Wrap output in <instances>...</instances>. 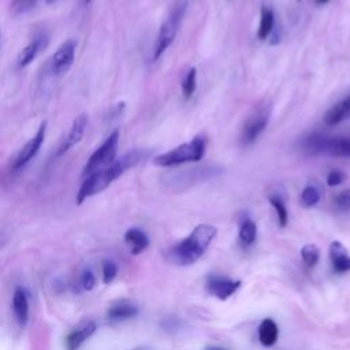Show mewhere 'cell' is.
Returning <instances> with one entry per match:
<instances>
[{"label": "cell", "instance_id": "20", "mask_svg": "<svg viewBox=\"0 0 350 350\" xmlns=\"http://www.w3.org/2000/svg\"><path fill=\"white\" fill-rule=\"evenodd\" d=\"M279 336L278 324L272 319H264L258 325V340L262 346H273Z\"/></svg>", "mask_w": 350, "mask_h": 350}, {"label": "cell", "instance_id": "28", "mask_svg": "<svg viewBox=\"0 0 350 350\" xmlns=\"http://www.w3.org/2000/svg\"><path fill=\"white\" fill-rule=\"evenodd\" d=\"M334 204L338 211L340 212H349L350 211V189L340 191L335 196Z\"/></svg>", "mask_w": 350, "mask_h": 350}, {"label": "cell", "instance_id": "17", "mask_svg": "<svg viewBox=\"0 0 350 350\" xmlns=\"http://www.w3.org/2000/svg\"><path fill=\"white\" fill-rule=\"evenodd\" d=\"M46 44V37L44 34L41 36H37L36 38H33V41H30L18 55L16 57V67L21 70V68H25L27 67L34 59L36 56L38 55V52L41 51L42 46H45Z\"/></svg>", "mask_w": 350, "mask_h": 350}, {"label": "cell", "instance_id": "24", "mask_svg": "<svg viewBox=\"0 0 350 350\" xmlns=\"http://www.w3.org/2000/svg\"><path fill=\"white\" fill-rule=\"evenodd\" d=\"M196 88H197V70L194 67H191L187 70V72L183 78V82H182L183 96L186 98H190L193 96V93L196 92Z\"/></svg>", "mask_w": 350, "mask_h": 350}, {"label": "cell", "instance_id": "18", "mask_svg": "<svg viewBox=\"0 0 350 350\" xmlns=\"http://www.w3.org/2000/svg\"><path fill=\"white\" fill-rule=\"evenodd\" d=\"M347 119H350V94L325 112L324 123L328 126H336Z\"/></svg>", "mask_w": 350, "mask_h": 350}, {"label": "cell", "instance_id": "19", "mask_svg": "<svg viewBox=\"0 0 350 350\" xmlns=\"http://www.w3.org/2000/svg\"><path fill=\"white\" fill-rule=\"evenodd\" d=\"M124 242L130 246V252L133 254H139L145 252L149 246V238L148 235L137 227L129 228L124 234Z\"/></svg>", "mask_w": 350, "mask_h": 350}, {"label": "cell", "instance_id": "13", "mask_svg": "<svg viewBox=\"0 0 350 350\" xmlns=\"http://www.w3.org/2000/svg\"><path fill=\"white\" fill-rule=\"evenodd\" d=\"M86 126H88V116H86L85 113L78 115V116L72 120L71 129H70L67 137L64 138L63 144L59 146L56 156H62V154H64L66 152H68L72 146H75V145L83 138Z\"/></svg>", "mask_w": 350, "mask_h": 350}, {"label": "cell", "instance_id": "23", "mask_svg": "<svg viewBox=\"0 0 350 350\" xmlns=\"http://www.w3.org/2000/svg\"><path fill=\"white\" fill-rule=\"evenodd\" d=\"M271 205L273 206L275 212H276V217H278V224L280 227H286L287 226V221H288V212H287V208H286V204L283 201V198L278 194H271L268 197Z\"/></svg>", "mask_w": 350, "mask_h": 350}, {"label": "cell", "instance_id": "5", "mask_svg": "<svg viewBox=\"0 0 350 350\" xmlns=\"http://www.w3.org/2000/svg\"><path fill=\"white\" fill-rule=\"evenodd\" d=\"M302 149L312 154L350 157V138L312 134L302 139Z\"/></svg>", "mask_w": 350, "mask_h": 350}, {"label": "cell", "instance_id": "10", "mask_svg": "<svg viewBox=\"0 0 350 350\" xmlns=\"http://www.w3.org/2000/svg\"><path fill=\"white\" fill-rule=\"evenodd\" d=\"M217 172L216 168L213 167H202V168H187L183 171H178L172 175H168V186L175 187L176 190H182L187 186H190L191 183L209 178L212 175H215Z\"/></svg>", "mask_w": 350, "mask_h": 350}, {"label": "cell", "instance_id": "30", "mask_svg": "<svg viewBox=\"0 0 350 350\" xmlns=\"http://www.w3.org/2000/svg\"><path fill=\"white\" fill-rule=\"evenodd\" d=\"M81 286L83 290H92L96 286V276L93 275L92 271L85 269L82 276H81Z\"/></svg>", "mask_w": 350, "mask_h": 350}, {"label": "cell", "instance_id": "15", "mask_svg": "<svg viewBox=\"0 0 350 350\" xmlns=\"http://www.w3.org/2000/svg\"><path fill=\"white\" fill-rule=\"evenodd\" d=\"M329 260H331L332 269L336 273H345V272L350 271V254L347 253V249L339 241L331 242Z\"/></svg>", "mask_w": 350, "mask_h": 350}, {"label": "cell", "instance_id": "31", "mask_svg": "<svg viewBox=\"0 0 350 350\" xmlns=\"http://www.w3.org/2000/svg\"><path fill=\"white\" fill-rule=\"evenodd\" d=\"M345 178H346V175H345L342 171H339V170H331V171L328 172V175H327V185H328V186H338V185L343 183Z\"/></svg>", "mask_w": 350, "mask_h": 350}, {"label": "cell", "instance_id": "32", "mask_svg": "<svg viewBox=\"0 0 350 350\" xmlns=\"http://www.w3.org/2000/svg\"><path fill=\"white\" fill-rule=\"evenodd\" d=\"M8 242V239H7V237L3 234V232H0V249L5 245Z\"/></svg>", "mask_w": 350, "mask_h": 350}, {"label": "cell", "instance_id": "14", "mask_svg": "<svg viewBox=\"0 0 350 350\" xmlns=\"http://www.w3.org/2000/svg\"><path fill=\"white\" fill-rule=\"evenodd\" d=\"M138 312L139 309L134 302L129 299H120L109 306V309L107 310V320L112 324L126 321L129 319L135 317Z\"/></svg>", "mask_w": 350, "mask_h": 350}, {"label": "cell", "instance_id": "7", "mask_svg": "<svg viewBox=\"0 0 350 350\" xmlns=\"http://www.w3.org/2000/svg\"><path fill=\"white\" fill-rule=\"evenodd\" d=\"M269 115H271L269 105H261L256 108V111L247 118V120L243 124V129L241 133V141L243 145H250L260 137V134L265 130L269 122Z\"/></svg>", "mask_w": 350, "mask_h": 350}, {"label": "cell", "instance_id": "8", "mask_svg": "<svg viewBox=\"0 0 350 350\" xmlns=\"http://www.w3.org/2000/svg\"><path fill=\"white\" fill-rule=\"evenodd\" d=\"M75 49L77 41L74 38H68L55 51L51 59V70L55 75H63L71 68L75 59Z\"/></svg>", "mask_w": 350, "mask_h": 350}, {"label": "cell", "instance_id": "9", "mask_svg": "<svg viewBox=\"0 0 350 350\" xmlns=\"http://www.w3.org/2000/svg\"><path fill=\"white\" fill-rule=\"evenodd\" d=\"M45 133H46V122H42L38 127V130L36 131V134L21 148V150L18 152L12 168L15 171L23 168L40 150L44 139H45Z\"/></svg>", "mask_w": 350, "mask_h": 350}, {"label": "cell", "instance_id": "29", "mask_svg": "<svg viewBox=\"0 0 350 350\" xmlns=\"http://www.w3.org/2000/svg\"><path fill=\"white\" fill-rule=\"evenodd\" d=\"M180 325H182V321L175 317V316H170V317H165L161 320L160 323V327L163 331H167V332H178L180 329Z\"/></svg>", "mask_w": 350, "mask_h": 350}, {"label": "cell", "instance_id": "36", "mask_svg": "<svg viewBox=\"0 0 350 350\" xmlns=\"http://www.w3.org/2000/svg\"><path fill=\"white\" fill-rule=\"evenodd\" d=\"M82 1H83V3H85V4H89V3H90V1H92V0H82Z\"/></svg>", "mask_w": 350, "mask_h": 350}, {"label": "cell", "instance_id": "1", "mask_svg": "<svg viewBox=\"0 0 350 350\" xmlns=\"http://www.w3.org/2000/svg\"><path fill=\"white\" fill-rule=\"evenodd\" d=\"M144 156H145L144 150H131L123 154L122 157L116 159L109 167L85 176L75 197L77 204L79 205L89 197L105 190L118 178H120L127 170L138 164L144 159Z\"/></svg>", "mask_w": 350, "mask_h": 350}, {"label": "cell", "instance_id": "38", "mask_svg": "<svg viewBox=\"0 0 350 350\" xmlns=\"http://www.w3.org/2000/svg\"><path fill=\"white\" fill-rule=\"evenodd\" d=\"M31 1H33V3H36V0H31Z\"/></svg>", "mask_w": 350, "mask_h": 350}, {"label": "cell", "instance_id": "26", "mask_svg": "<svg viewBox=\"0 0 350 350\" xmlns=\"http://www.w3.org/2000/svg\"><path fill=\"white\" fill-rule=\"evenodd\" d=\"M301 257L308 267H314L320 258V250L316 245H312V243L305 245L301 249Z\"/></svg>", "mask_w": 350, "mask_h": 350}, {"label": "cell", "instance_id": "25", "mask_svg": "<svg viewBox=\"0 0 350 350\" xmlns=\"http://www.w3.org/2000/svg\"><path fill=\"white\" fill-rule=\"evenodd\" d=\"M320 201V191L316 186L309 185L301 193V202L304 206H314Z\"/></svg>", "mask_w": 350, "mask_h": 350}, {"label": "cell", "instance_id": "2", "mask_svg": "<svg viewBox=\"0 0 350 350\" xmlns=\"http://www.w3.org/2000/svg\"><path fill=\"white\" fill-rule=\"evenodd\" d=\"M216 232V227L211 224H198L185 239L170 249L168 258L176 265L194 264L205 253Z\"/></svg>", "mask_w": 350, "mask_h": 350}, {"label": "cell", "instance_id": "33", "mask_svg": "<svg viewBox=\"0 0 350 350\" xmlns=\"http://www.w3.org/2000/svg\"><path fill=\"white\" fill-rule=\"evenodd\" d=\"M205 350H226V349H223L220 346H208V347H205Z\"/></svg>", "mask_w": 350, "mask_h": 350}, {"label": "cell", "instance_id": "4", "mask_svg": "<svg viewBox=\"0 0 350 350\" xmlns=\"http://www.w3.org/2000/svg\"><path fill=\"white\" fill-rule=\"evenodd\" d=\"M186 7H187V0H176L175 4L172 5V10L168 14V16L160 26V30L156 37L154 48H153V59L154 60H157L165 52V49L174 42L176 33L179 30L182 18L185 15Z\"/></svg>", "mask_w": 350, "mask_h": 350}, {"label": "cell", "instance_id": "37", "mask_svg": "<svg viewBox=\"0 0 350 350\" xmlns=\"http://www.w3.org/2000/svg\"><path fill=\"white\" fill-rule=\"evenodd\" d=\"M0 38H1V30H0Z\"/></svg>", "mask_w": 350, "mask_h": 350}, {"label": "cell", "instance_id": "6", "mask_svg": "<svg viewBox=\"0 0 350 350\" xmlns=\"http://www.w3.org/2000/svg\"><path fill=\"white\" fill-rule=\"evenodd\" d=\"M118 145H119V130H113L107 137V139L90 154V157L88 159L82 170V176L85 178L93 172H97L109 167L116 160Z\"/></svg>", "mask_w": 350, "mask_h": 350}, {"label": "cell", "instance_id": "21", "mask_svg": "<svg viewBox=\"0 0 350 350\" xmlns=\"http://www.w3.org/2000/svg\"><path fill=\"white\" fill-rule=\"evenodd\" d=\"M257 239V226L250 217H243L239 224V241L247 247L252 246Z\"/></svg>", "mask_w": 350, "mask_h": 350}, {"label": "cell", "instance_id": "35", "mask_svg": "<svg viewBox=\"0 0 350 350\" xmlns=\"http://www.w3.org/2000/svg\"><path fill=\"white\" fill-rule=\"evenodd\" d=\"M131 350H149L146 347H137V349H131Z\"/></svg>", "mask_w": 350, "mask_h": 350}, {"label": "cell", "instance_id": "3", "mask_svg": "<svg viewBox=\"0 0 350 350\" xmlns=\"http://www.w3.org/2000/svg\"><path fill=\"white\" fill-rule=\"evenodd\" d=\"M206 149L205 138L201 135L194 137L191 141L185 142L163 154L153 159V163L159 167H174L183 163L198 161L204 157Z\"/></svg>", "mask_w": 350, "mask_h": 350}, {"label": "cell", "instance_id": "22", "mask_svg": "<svg viewBox=\"0 0 350 350\" xmlns=\"http://www.w3.org/2000/svg\"><path fill=\"white\" fill-rule=\"evenodd\" d=\"M273 27H275L273 11L271 8H268V7H262L261 18H260V26H258V30H257V37L260 40L269 38Z\"/></svg>", "mask_w": 350, "mask_h": 350}, {"label": "cell", "instance_id": "39", "mask_svg": "<svg viewBox=\"0 0 350 350\" xmlns=\"http://www.w3.org/2000/svg\"><path fill=\"white\" fill-rule=\"evenodd\" d=\"M298 1H301V0H298Z\"/></svg>", "mask_w": 350, "mask_h": 350}, {"label": "cell", "instance_id": "27", "mask_svg": "<svg viewBox=\"0 0 350 350\" xmlns=\"http://www.w3.org/2000/svg\"><path fill=\"white\" fill-rule=\"evenodd\" d=\"M101 272H103V283L109 284L118 273V265L112 260H104L101 264Z\"/></svg>", "mask_w": 350, "mask_h": 350}, {"label": "cell", "instance_id": "12", "mask_svg": "<svg viewBox=\"0 0 350 350\" xmlns=\"http://www.w3.org/2000/svg\"><path fill=\"white\" fill-rule=\"evenodd\" d=\"M97 329V325L94 321L88 320L81 323L78 327L71 329L68 335L66 336L64 345L67 350H78Z\"/></svg>", "mask_w": 350, "mask_h": 350}, {"label": "cell", "instance_id": "11", "mask_svg": "<svg viewBox=\"0 0 350 350\" xmlns=\"http://www.w3.org/2000/svg\"><path fill=\"white\" fill-rule=\"evenodd\" d=\"M239 287H241V280H234L228 276H223L217 273L208 275L205 282L206 291L221 301L230 298Z\"/></svg>", "mask_w": 350, "mask_h": 350}, {"label": "cell", "instance_id": "16", "mask_svg": "<svg viewBox=\"0 0 350 350\" xmlns=\"http://www.w3.org/2000/svg\"><path fill=\"white\" fill-rule=\"evenodd\" d=\"M12 310L19 327H25L29 320V299L23 287H16L12 295Z\"/></svg>", "mask_w": 350, "mask_h": 350}, {"label": "cell", "instance_id": "34", "mask_svg": "<svg viewBox=\"0 0 350 350\" xmlns=\"http://www.w3.org/2000/svg\"><path fill=\"white\" fill-rule=\"evenodd\" d=\"M329 0H316V4H319V5H323V4H325V3H328Z\"/></svg>", "mask_w": 350, "mask_h": 350}]
</instances>
